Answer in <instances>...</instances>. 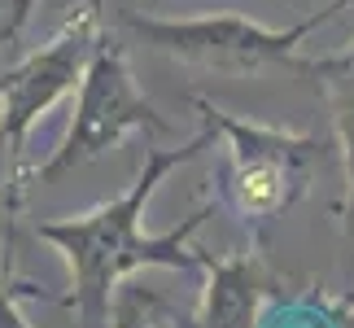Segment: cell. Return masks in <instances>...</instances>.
Listing matches in <instances>:
<instances>
[{
	"label": "cell",
	"mask_w": 354,
	"mask_h": 328,
	"mask_svg": "<svg viewBox=\"0 0 354 328\" xmlns=\"http://www.w3.org/2000/svg\"><path fill=\"white\" fill-rule=\"evenodd\" d=\"M280 184H284V171L276 167V162H263V167H250L245 171V201L250 206H276L280 197Z\"/></svg>",
	"instance_id": "1"
}]
</instances>
